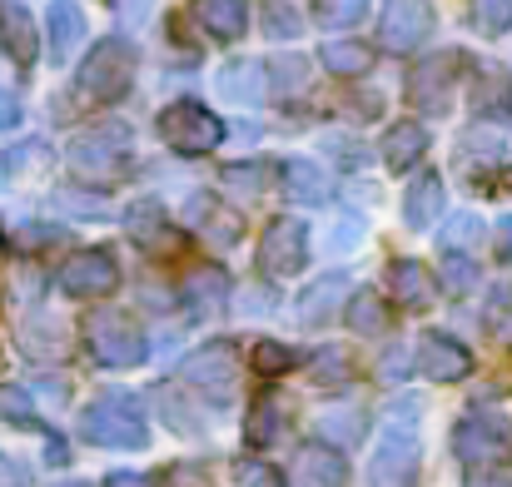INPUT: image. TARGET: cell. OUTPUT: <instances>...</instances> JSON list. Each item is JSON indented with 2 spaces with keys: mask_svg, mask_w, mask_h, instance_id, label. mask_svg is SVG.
<instances>
[{
  "mask_svg": "<svg viewBox=\"0 0 512 487\" xmlns=\"http://www.w3.org/2000/svg\"><path fill=\"white\" fill-rule=\"evenodd\" d=\"M184 378H189L204 398L229 403V398H234V383H239V353H234V343L214 338V343L194 348V353L184 358Z\"/></svg>",
  "mask_w": 512,
  "mask_h": 487,
  "instance_id": "7",
  "label": "cell"
},
{
  "mask_svg": "<svg viewBox=\"0 0 512 487\" xmlns=\"http://www.w3.org/2000/svg\"><path fill=\"white\" fill-rule=\"evenodd\" d=\"M125 229L145 244V249H160L165 244V204H155V199H140L130 214H125Z\"/></svg>",
  "mask_w": 512,
  "mask_h": 487,
  "instance_id": "30",
  "label": "cell"
},
{
  "mask_svg": "<svg viewBox=\"0 0 512 487\" xmlns=\"http://www.w3.org/2000/svg\"><path fill=\"white\" fill-rule=\"evenodd\" d=\"M0 40H5V50L15 55V65H35V55H40V30H35V20H30L25 5H15V0L0 5Z\"/></svg>",
  "mask_w": 512,
  "mask_h": 487,
  "instance_id": "17",
  "label": "cell"
},
{
  "mask_svg": "<svg viewBox=\"0 0 512 487\" xmlns=\"http://www.w3.org/2000/svg\"><path fill=\"white\" fill-rule=\"evenodd\" d=\"M279 184H284V199L289 204H324V194H329L324 169L314 160H299V155L279 164Z\"/></svg>",
  "mask_w": 512,
  "mask_h": 487,
  "instance_id": "21",
  "label": "cell"
},
{
  "mask_svg": "<svg viewBox=\"0 0 512 487\" xmlns=\"http://www.w3.org/2000/svg\"><path fill=\"white\" fill-rule=\"evenodd\" d=\"M438 244H443L448 254H468L473 244H483V219H478V214H453V219L443 224Z\"/></svg>",
  "mask_w": 512,
  "mask_h": 487,
  "instance_id": "33",
  "label": "cell"
},
{
  "mask_svg": "<svg viewBox=\"0 0 512 487\" xmlns=\"http://www.w3.org/2000/svg\"><path fill=\"white\" fill-rule=\"evenodd\" d=\"M274 75H279V80H289V90H299V85H304V60H299V55H289V60H279V65H274Z\"/></svg>",
  "mask_w": 512,
  "mask_h": 487,
  "instance_id": "46",
  "label": "cell"
},
{
  "mask_svg": "<svg viewBox=\"0 0 512 487\" xmlns=\"http://www.w3.org/2000/svg\"><path fill=\"white\" fill-rule=\"evenodd\" d=\"M160 135L179 155H209L224 140V120L214 110H204L199 100H174L160 110Z\"/></svg>",
  "mask_w": 512,
  "mask_h": 487,
  "instance_id": "4",
  "label": "cell"
},
{
  "mask_svg": "<svg viewBox=\"0 0 512 487\" xmlns=\"http://www.w3.org/2000/svg\"><path fill=\"white\" fill-rule=\"evenodd\" d=\"M125 160H130V130L125 125L85 130L65 150V164L75 169V179H90V184H115L125 174Z\"/></svg>",
  "mask_w": 512,
  "mask_h": 487,
  "instance_id": "3",
  "label": "cell"
},
{
  "mask_svg": "<svg viewBox=\"0 0 512 487\" xmlns=\"http://www.w3.org/2000/svg\"><path fill=\"white\" fill-rule=\"evenodd\" d=\"M468 487H512L508 473H473L468 478Z\"/></svg>",
  "mask_w": 512,
  "mask_h": 487,
  "instance_id": "51",
  "label": "cell"
},
{
  "mask_svg": "<svg viewBox=\"0 0 512 487\" xmlns=\"http://www.w3.org/2000/svg\"><path fill=\"white\" fill-rule=\"evenodd\" d=\"M443 204H448L443 179H438L433 169H423V174L403 189V224H408V229H428V224L443 219Z\"/></svg>",
  "mask_w": 512,
  "mask_h": 487,
  "instance_id": "16",
  "label": "cell"
},
{
  "mask_svg": "<svg viewBox=\"0 0 512 487\" xmlns=\"http://www.w3.org/2000/svg\"><path fill=\"white\" fill-rule=\"evenodd\" d=\"M45 55H50V65H65L80 45H85V10L75 5V0H50V10H45Z\"/></svg>",
  "mask_w": 512,
  "mask_h": 487,
  "instance_id": "14",
  "label": "cell"
},
{
  "mask_svg": "<svg viewBox=\"0 0 512 487\" xmlns=\"http://www.w3.org/2000/svg\"><path fill=\"white\" fill-rule=\"evenodd\" d=\"M358 239H363V224H339V229H334V249H339V254H348Z\"/></svg>",
  "mask_w": 512,
  "mask_h": 487,
  "instance_id": "49",
  "label": "cell"
},
{
  "mask_svg": "<svg viewBox=\"0 0 512 487\" xmlns=\"http://www.w3.org/2000/svg\"><path fill=\"white\" fill-rule=\"evenodd\" d=\"M433 35V0H383L378 10V45L393 55L418 50Z\"/></svg>",
  "mask_w": 512,
  "mask_h": 487,
  "instance_id": "8",
  "label": "cell"
},
{
  "mask_svg": "<svg viewBox=\"0 0 512 487\" xmlns=\"http://www.w3.org/2000/svg\"><path fill=\"white\" fill-rule=\"evenodd\" d=\"M309 259V229L304 219H274L264 229V244H259V274L264 279H289L299 274Z\"/></svg>",
  "mask_w": 512,
  "mask_h": 487,
  "instance_id": "10",
  "label": "cell"
},
{
  "mask_svg": "<svg viewBox=\"0 0 512 487\" xmlns=\"http://www.w3.org/2000/svg\"><path fill=\"white\" fill-rule=\"evenodd\" d=\"M20 115H25V110H20V100H15L10 90H0V130H10V125H20Z\"/></svg>",
  "mask_w": 512,
  "mask_h": 487,
  "instance_id": "48",
  "label": "cell"
},
{
  "mask_svg": "<svg viewBox=\"0 0 512 487\" xmlns=\"http://www.w3.org/2000/svg\"><path fill=\"white\" fill-rule=\"evenodd\" d=\"M299 30H304V15H299L289 0L264 5V35H269V40H294Z\"/></svg>",
  "mask_w": 512,
  "mask_h": 487,
  "instance_id": "35",
  "label": "cell"
},
{
  "mask_svg": "<svg viewBox=\"0 0 512 487\" xmlns=\"http://www.w3.org/2000/svg\"><path fill=\"white\" fill-rule=\"evenodd\" d=\"M75 85H80V95L85 100H100V105H115V100H125L130 95V85H135V45L130 40H100L90 55H85V65H80V75H75Z\"/></svg>",
  "mask_w": 512,
  "mask_h": 487,
  "instance_id": "1",
  "label": "cell"
},
{
  "mask_svg": "<svg viewBox=\"0 0 512 487\" xmlns=\"http://www.w3.org/2000/svg\"><path fill=\"white\" fill-rule=\"evenodd\" d=\"M458 55H428L423 65H413L408 75V100L423 110V115H443L448 110V95H453V75H458Z\"/></svg>",
  "mask_w": 512,
  "mask_h": 487,
  "instance_id": "12",
  "label": "cell"
},
{
  "mask_svg": "<svg viewBox=\"0 0 512 487\" xmlns=\"http://www.w3.org/2000/svg\"><path fill=\"white\" fill-rule=\"evenodd\" d=\"M443 289L458 294V299L473 294V289H478V264H473L468 254H448V259H443Z\"/></svg>",
  "mask_w": 512,
  "mask_h": 487,
  "instance_id": "37",
  "label": "cell"
},
{
  "mask_svg": "<svg viewBox=\"0 0 512 487\" xmlns=\"http://www.w3.org/2000/svg\"><path fill=\"white\" fill-rule=\"evenodd\" d=\"M473 25H478L483 35L512 30V0H473Z\"/></svg>",
  "mask_w": 512,
  "mask_h": 487,
  "instance_id": "38",
  "label": "cell"
},
{
  "mask_svg": "<svg viewBox=\"0 0 512 487\" xmlns=\"http://www.w3.org/2000/svg\"><path fill=\"white\" fill-rule=\"evenodd\" d=\"M358 15H363V0H324V5H319V25H324V30L353 25Z\"/></svg>",
  "mask_w": 512,
  "mask_h": 487,
  "instance_id": "40",
  "label": "cell"
},
{
  "mask_svg": "<svg viewBox=\"0 0 512 487\" xmlns=\"http://www.w3.org/2000/svg\"><path fill=\"white\" fill-rule=\"evenodd\" d=\"M279 433H284V408H279L274 398H259V403L249 408V418H244V443H249V448H269Z\"/></svg>",
  "mask_w": 512,
  "mask_h": 487,
  "instance_id": "27",
  "label": "cell"
},
{
  "mask_svg": "<svg viewBox=\"0 0 512 487\" xmlns=\"http://www.w3.org/2000/svg\"><path fill=\"white\" fill-rule=\"evenodd\" d=\"M199 229H204V239H209V244L229 249V244H239L244 214H239V209H229V204H209V209L199 214Z\"/></svg>",
  "mask_w": 512,
  "mask_h": 487,
  "instance_id": "31",
  "label": "cell"
},
{
  "mask_svg": "<svg viewBox=\"0 0 512 487\" xmlns=\"http://www.w3.org/2000/svg\"><path fill=\"white\" fill-rule=\"evenodd\" d=\"M80 433H85V443H95V448H130V453L150 443L145 413H140V403L125 398V393H105L100 403H90L85 418H80Z\"/></svg>",
  "mask_w": 512,
  "mask_h": 487,
  "instance_id": "2",
  "label": "cell"
},
{
  "mask_svg": "<svg viewBox=\"0 0 512 487\" xmlns=\"http://www.w3.org/2000/svg\"><path fill=\"white\" fill-rule=\"evenodd\" d=\"M418 368L433 383H463L473 373V353L458 338H448V333H423L418 338Z\"/></svg>",
  "mask_w": 512,
  "mask_h": 487,
  "instance_id": "13",
  "label": "cell"
},
{
  "mask_svg": "<svg viewBox=\"0 0 512 487\" xmlns=\"http://www.w3.org/2000/svg\"><path fill=\"white\" fill-rule=\"evenodd\" d=\"M55 487H90V483H55Z\"/></svg>",
  "mask_w": 512,
  "mask_h": 487,
  "instance_id": "52",
  "label": "cell"
},
{
  "mask_svg": "<svg viewBox=\"0 0 512 487\" xmlns=\"http://www.w3.org/2000/svg\"><path fill=\"white\" fill-rule=\"evenodd\" d=\"M20 343H25L30 358H60L65 343H70V333H65V324L55 314H35L30 324H20Z\"/></svg>",
  "mask_w": 512,
  "mask_h": 487,
  "instance_id": "25",
  "label": "cell"
},
{
  "mask_svg": "<svg viewBox=\"0 0 512 487\" xmlns=\"http://www.w3.org/2000/svg\"><path fill=\"white\" fill-rule=\"evenodd\" d=\"M30 160H45V145H40V140L15 145V150L5 155V169H10V174H25V169H30Z\"/></svg>",
  "mask_w": 512,
  "mask_h": 487,
  "instance_id": "43",
  "label": "cell"
},
{
  "mask_svg": "<svg viewBox=\"0 0 512 487\" xmlns=\"http://www.w3.org/2000/svg\"><path fill=\"white\" fill-rule=\"evenodd\" d=\"M408 368H413V363H408V353H403V348H388V358H383V378H388V383H398V378H408Z\"/></svg>",
  "mask_w": 512,
  "mask_h": 487,
  "instance_id": "45",
  "label": "cell"
},
{
  "mask_svg": "<svg viewBox=\"0 0 512 487\" xmlns=\"http://www.w3.org/2000/svg\"><path fill=\"white\" fill-rule=\"evenodd\" d=\"M388 289H393V299H398L403 309H428V304L438 299V284H433V274H428L418 259L388 264Z\"/></svg>",
  "mask_w": 512,
  "mask_h": 487,
  "instance_id": "18",
  "label": "cell"
},
{
  "mask_svg": "<svg viewBox=\"0 0 512 487\" xmlns=\"http://www.w3.org/2000/svg\"><path fill=\"white\" fill-rule=\"evenodd\" d=\"M473 110H478V120H508L512 115V75L508 70L488 65V70L478 75V85H473Z\"/></svg>",
  "mask_w": 512,
  "mask_h": 487,
  "instance_id": "23",
  "label": "cell"
},
{
  "mask_svg": "<svg viewBox=\"0 0 512 487\" xmlns=\"http://www.w3.org/2000/svg\"><path fill=\"white\" fill-rule=\"evenodd\" d=\"M498 254H503V264L512 269V214L498 224Z\"/></svg>",
  "mask_w": 512,
  "mask_h": 487,
  "instance_id": "50",
  "label": "cell"
},
{
  "mask_svg": "<svg viewBox=\"0 0 512 487\" xmlns=\"http://www.w3.org/2000/svg\"><path fill=\"white\" fill-rule=\"evenodd\" d=\"M85 343H90L95 363H105V368H140L145 353H150L145 328L135 319H125V314H110V309L85 324Z\"/></svg>",
  "mask_w": 512,
  "mask_h": 487,
  "instance_id": "5",
  "label": "cell"
},
{
  "mask_svg": "<svg viewBox=\"0 0 512 487\" xmlns=\"http://www.w3.org/2000/svg\"><path fill=\"white\" fill-rule=\"evenodd\" d=\"M224 294H229V279H224L219 269L194 274V279H189V289H184V299H189V309H194V314H219Z\"/></svg>",
  "mask_w": 512,
  "mask_h": 487,
  "instance_id": "32",
  "label": "cell"
},
{
  "mask_svg": "<svg viewBox=\"0 0 512 487\" xmlns=\"http://www.w3.org/2000/svg\"><path fill=\"white\" fill-rule=\"evenodd\" d=\"M423 155H428V130H423V125L403 120V125H393V130L383 135V164H388L393 174L413 169Z\"/></svg>",
  "mask_w": 512,
  "mask_h": 487,
  "instance_id": "22",
  "label": "cell"
},
{
  "mask_svg": "<svg viewBox=\"0 0 512 487\" xmlns=\"http://www.w3.org/2000/svg\"><path fill=\"white\" fill-rule=\"evenodd\" d=\"M418 463H423V453H418V433L393 423V428L383 433L373 463H368V478H373V487H413L418 483Z\"/></svg>",
  "mask_w": 512,
  "mask_h": 487,
  "instance_id": "9",
  "label": "cell"
},
{
  "mask_svg": "<svg viewBox=\"0 0 512 487\" xmlns=\"http://www.w3.org/2000/svg\"><path fill=\"white\" fill-rule=\"evenodd\" d=\"M60 289L70 299H105V294H115L120 289L115 254L110 249H80V254H70L65 269H60Z\"/></svg>",
  "mask_w": 512,
  "mask_h": 487,
  "instance_id": "11",
  "label": "cell"
},
{
  "mask_svg": "<svg viewBox=\"0 0 512 487\" xmlns=\"http://www.w3.org/2000/svg\"><path fill=\"white\" fill-rule=\"evenodd\" d=\"M25 483H30L25 463H20V458H10V453H0V487H25Z\"/></svg>",
  "mask_w": 512,
  "mask_h": 487,
  "instance_id": "44",
  "label": "cell"
},
{
  "mask_svg": "<svg viewBox=\"0 0 512 487\" xmlns=\"http://www.w3.org/2000/svg\"><path fill=\"white\" fill-rule=\"evenodd\" d=\"M314 378H319L324 388H343V383H353V358H348V348H324V353H319V363H314Z\"/></svg>",
  "mask_w": 512,
  "mask_h": 487,
  "instance_id": "36",
  "label": "cell"
},
{
  "mask_svg": "<svg viewBox=\"0 0 512 487\" xmlns=\"http://www.w3.org/2000/svg\"><path fill=\"white\" fill-rule=\"evenodd\" d=\"M194 20L214 40H239L249 25V0H194Z\"/></svg>",
  "mask_w": 512,
  "mask_h": 487,
  "instance_id": "20",
  "label": "cell"
},
{
  "mask_svg": "<svg viewBox=\"0 0 512 487\" xmlns=\"http://www.w3.org/2000/svg\"><path fill=\"white\" fill-rule=\"evenodd\" d=\"M0 418L10 423H30V398L20 388H0Z\"/></svg>",
  "mask_w": 512,
  "mask_h": 487,
  "instance_id": "42",
  "label": "cell"
},
{
  "mask_svg": "<svg viewBox=\"0 0 512 487\" xmlns=\"http://www.w3.org/2000/svg\"><path fill=\"white\" fill-rule=\"evenodd\" d=\"M249 363H254V373H264V378H274V373H289V368L299 363V353H294L289 343H274V338H259V343H254V353H249Z\"/></svg>",
  "mask_w": 512,
  "mask_h": 487,
  "instance_id": "34",
  "label": "cell"
},
{
  "mask_svg": "<svg viewBox=\"0 0 512 487\" xmlns=\"http://www.w3.org/2000/svg\"><path fill=\"white\" fill-rule=\"evenodd\" d=\"M105 487H155V478H150V473H130V468H120V473L105 478Z\"/></svg>",
  "mask_w": 512,
  "mask_h": 487,
  "instance_id": "47",
  "label": "cell"
},
{
  "mask_svg": "<svg viewBox=\"0 0 512 487\" xmlns=\"http://www.w3.org/2000/svg\"><path fill=\"white\" fill-rule=\"evenodd\" d=\"M348 328L363 333V338H378V333L388 328V304H383L373 289L353 294V299H348Z\"/></svg>",
  "mask_w": 512,
  "mask_h": 487,
  "instance_id": "29",
  "label": "cell"
},
{
  "mask_svg": "<svg viewBox=\"0 0 512 487\" xmlns=\"http://www.w3.org/2000/svg\"><path fill=\"white\" fill-rule=\"evenodd\" d=\"M319 60H324V70H329V75L358 80V75H368L373 50H368V45H358V40H334V45H324V50H319Z\"/></svg>",
  "mask_w": 512,
  "mask_h": 487,
  "instance_id": "26",
  "label": "cell"
},
{
  "mask_svg": "<svg viewBox=\"0 0 512 487\" xmlns=\"http://www.w3.org/2000/svg\"><path fill=\"white\" fill-rule=\"evenodd\" d=\"M363 428H368L363 408H324V418H319L324 443H363Z\"/></svg>",
  "mask_w": 512,
  "mask_h": 487,
  "instance_id": "28",
  "label": "cell"
},
{
  "mask_svg": "<svg viewBox=\"0 0 512 487\" xmlns=\"http://www.w3.org/2000/svg\"><path fill=\"white\" fill-rule=\"evenodd\" d=\"M453 453L468 463V468H493L512 453V423L498 413H468L458 428H453Z\"/></svg>",
  "mask_w": 512,
  "mask_h": 487,
  "instance_id": "6",
  "label": "cell"
},
{
  "mask_svg": "<svg viewBox=\"0 0 512 487\" xmlns=\"http://www.w3.org/2000/svg\"><path fill=\"white\" fill-rule=\"evenodd\" d=\"M239 483L244 487H284V473H274L269 463H239Z\"/></svg>",
  "mask_w": 512,
  "mask_h": 487,
  "instance_id": "41",
  "label": "cell"
},
{
  "mask_svg": "<svg viewBox=\"0 0 512 487\" xmlns=\"http://www.w3.org/2000/svg\"><path fill=\"white\" fill-rule=\"evenodd\" d=\"M214 85H219V95H224L229 105L254 110V105H264V95H269V70H264L259 60H229Z\"/></svg>",
  "mask_w": 512,
  "mask_h": 487,
  "instance_id": "15",
  "label": "cell"
},
{
  "mask_svg": "<svg viewBox=\"0 0 512 487\" xmlns=\"http://www.w3.org/2000/svg\"><path fill=\"white\" fill-rule=\"evenodd\" d=\"M264 179H269V174H264V164L259 160H239V164H229V169H224V184H229V189H234V194H244V199H254V194H259V189H264Z\"/></svg>",
  "mask_w": 512,
  "mask_h": 487,
  "instance_id": "39",
  "label": "cell"
},
{
  "mask_svg": "<svg viewBox=\"0 0 512 487\" xmlns=\"http://www.w3.org/2000/svg\"><path fill=\"white\" fill-rule=\"evenodd\" d=\"M294 473H299L304 487H343L348 483V463H343L339 448H329V443H309V448L299 453Z\"/></svg>",
  "mask_w": 512,
  "mask_h": 487,
  "instance_id": "19",
  "label": "cell"
},
{
  "mask_svg": "<svg viewBox=\"0 0 512 487\" xmlns=\"http://www.w3.org/2000/svg\"><path fill=\"white\" fill-rule=\"evenodd\" d=\"M343 294H348V279H343V274H324L319 284H309V289H304V299H299V324L319 328L334 309H339Z\"/></svg>",
  "mask_w": 512,
  "mask_h": 487,
  "instance_id": "24",
  "label": "cell"
}]
</instances>
